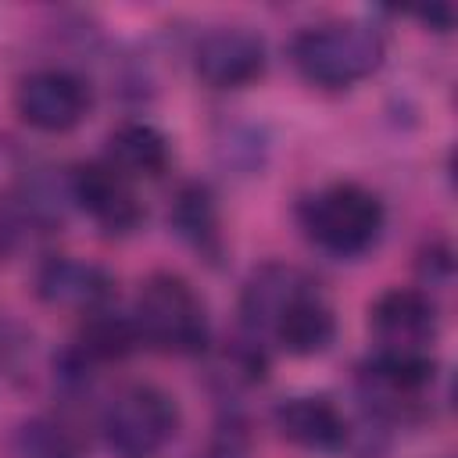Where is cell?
<instances>
[{
	"mask_svg": "<svg viewBox=\"0 0 458 458\" xmlns=\"http://www.w3.org/2000/svg\"><path fill=\"white\" fill-rule=\"evenodd\" d=\"M419 18H422V21H437V25H440L437 32H447V29H451V7H429V11H422Z\"/></svg>",
	"mask_w": 458,
	"mask_h": 458,
	"instance_id": "cell-17",
	"label": "cell"
},
{
	"mask_svg": "<svg viewBox=\"0 0 458 458\" xmlns=\"http://www.w3.org/2000/svg\"><path fill=\"white\" fill-rule=\"evenodd\" d=\"M172 225L197 250H204V254L218 250V215H215V200H211L208 186L190 182L179 190V197L172 204Z\"/></svg>",
	"mask_w": 458,
	"mask_h": 458,
	"instance_id": "cell-15",
	"label": "cell"
},
{
	"mask_svg": "<svg viewBox=\"0 0 458 458\" xmlns=\"http://www.w3.org/2000/svg\"><path fill=\"white\" fill-rule=\"evenodd\" d=\"M197 75L215 89H240L265 72V43L247 25H215L197 39Z\"/></svg>",
	"mask_w": 458,
	"mask_h": 458,
	"instance_id": "cell-6",
	"label": "cell"
},
{
	"mask_svg": "<svg viewBox=\"0 0 458 458\" xmlns=\"http://www.w3.org/2000/svg\"><path fill=\"white\" fill-rule=\"evenodd\" d=\"M132 322L140 344L165 354H200L211 340L200 293L175 272H154L140 286Z\"/></svg>",
	"mask_w": 458,
	"mask_h": 458,
	"instance_id": "cell-2",
	"label": "cell"
},
{
	"mask_svg": "<svg viewBox=\"0 0 458 458\" xmlns=\"http://www.w3.org/2000/svg\"><path fill=\"white\" fill-rule=\"evenodd\" d=\"M272 336L276 344L286 351V354H297V358H311V354H322L333 336H336V315L333 308L311 290L297 293L272 322Z\"/></svg>",
	"mask_w": 458,
	"mask_h": 458,
	"instance_id": "cell-11",
	"label": "cell"
},
{
	"mask_svg": "<svg viewBox=\"0 0 458 458\" xmlns=\"http://www.w3.org/2000/svg\"><path fill=\"white\" fill-rule=\"evenodd\" d=\"M14 107L25 125L39 132H68L89 111V86L64 68L29 72L14 89Z\"/></svg>",
	"mask_w": 458,
	"mask_h": 458,
	"instance_id": "cell-5",
	"label": "cell"
},
{
	"mask_svg": "<svg viewBox=\"0 0 458 458\" xmlns=\"http://www.w3.org/2000/svg\"><path fill=\"white\" fill-rule=\"evenodd\" d=\"M383 218V200L358 182H333L301 204L304 233L340 258L369 250L379 240Z\"/></svg>",
	"mask_w": 458,
	"mask_h": 458,
	"instance_id": "cell-3",
	"label": "cell"
},
{
	"mask_svg": "<svg viewBox=\"0 0 458 458\" xmlns=\"http://www.w3.org/2000/svg\"><path fill=\"white\" fill-rule=\"evenodd\" d=\"M11 240H14V229H11V218L0 211V258L11 250Z\"/></svg>",
	"mask_w": 458,
	"mask_h": 458,
	"instance_id": "cell-18",
	"label": "cell"
},
{
	"mask_svg": "<svg viewBox=\"0 0 458 458\" xmlns=\"http://www.w3.org/2000/svg\"><path fill=\"white\" fill-rule=\"evenodd\" d=\"M100 429L114 454L154 458L179 429V404L154 383H129L107 401Z\"/></svg>",
	"mask_w": 458,
	"mask_h": 458,
	"instance_id": "cell-4",
	"label": "cell"
},
{
	"mask_svg": "<svg viewBox=\"0 0 458 458\" xmlns=\"http://www.w3.org/2000/svg\"><path fill=\"white\" fill-rule=\"evenodd\" d=\"M14 451H18V458H79L82 454L79 437L64 422L47 419V415L18 426Z\"/></svg>",
	"mask_w": 458,
	"mask_h": 458,
	"instance_id": "cell-16",
	"label": "cell"
},
{
	"mask_svg": "<svg viewBox=\"0 0 458 458\" xmlns=\"http://www.w3.org/2000/svg\"><path fill=\"white\" fill-rule=\"evenodd\" d=\"M293 68L326 89L354 86L372 75L383 61V36L365 21H318L293 36L290 43Z\"/></svg>",
	"mask_w": 458,
	"mask_h": 458,
	"instance_id": "cell-1",
	"label": "cell"
},
{
	"mask_svg": "<svg viewBox=\"0 0 458 458\" xmlns=\"http://www.w3.org/2000/svg\"><path fill=\"white\" fill-rule=\"evenodd\" d=\"M140 347V333L132 315L111 311V308H93L86 311V322L79 329V354L93 361H122Z\"/></svg>",
	"mask_w": 458,
	"mask_h": 458,
	"instance_id": "cell-14",
	"label": "cell"
},
{
	"mask_svg": "<svg viewBox=\"0 0 458 458\" xmlns=\"http://www.w3.org/2000/svg\"><path fill=\"white\" fill-rule=\"evenodd\" d=\"M36 290H39V297L47 304L93 311L111 293V279L93 261H82V258H72V254H57V258L43 261V268L36 276Z\"/></svg>",
	"mask_w": 458,
	"mask_h": 458,
	"instance_id": "cell-10",
	"label": "cell"
},
{
	"mask_svg": "<svg viewBox=\"0 0 458 458\" xmlns=\"http://www.w3.org/2000/svg\"><path fill=\"white\" fill-rule=\"evenodd\" d=\"M125 179H157L168 168V140L147 122H122L107 132V157Z\"/></svg>",
	"mask_w": 458,
	"mask_h": 458,
	"instance_id": "cell-13",
	"label": "cell"
},
{
	"mask_svg": "<svg viewBox=\"0 0 458 458\" xmlns=\"http://www.w3.org/2000/svg\"><path fill=\"white\" fill-rule=\"evenodd\" d=\"M276 429L283 433V440H290L304 451H336L347 440L344 411L322 394H304V397L283 401L276 408Z\"/></svg>",
	"mask_w": 458,
	"mask_h": 458,
	"instance_id": "cell-9",
	"label": "cell"
},
{
	"mask_svg": "<svg viewBox=\"0 0 458 458\" xmlns=\"http://www.w3.org/2000/svg\"><path fill=\"white\" fill-rule=\"evenodd\" d=\"M311 290V279L293 268V265H279V261H268L261 268H254V276L247 279L243 286V297H240V315L250 329H272L276 315L297 297Z\"/></svg>",
	"mask_w": 458,
	"mask_h": 458,
	"instance_id": "cell-12",
	"label": "cell"
},
{
	"mask_svg": "<svg viewBox=\"0 0 458 458\" xmlns=\"http://www.w3.org/2000/svg\"><path fill=\"white\" fill-rule=\"evenodd\" d=\"M369 326L379 340V351L429 354V344L437 336V304L422 290L394 286L369 308Z\"/></svg>",
	"mask_w": 458,
	"mask_h": 458,
	"instance_id": "cell-7",
	"label": "cell"
},
{
	"mask_svg": "<svg viewBox=\"0 0 458 458\" xmlns=\"http://www.w3.org/2000/svg\"><path fill=\"white\" fill-rule=\"evenodd\" d=\"M68 197L107 233H132L143 222L140 197L107 161L75 165L68 175Z\"/></svg>",
	"mask_w": 458,
	"mask_h": 458,
	"instance_id": "cell-8",
	"label": "cell"
}]
</instances>
